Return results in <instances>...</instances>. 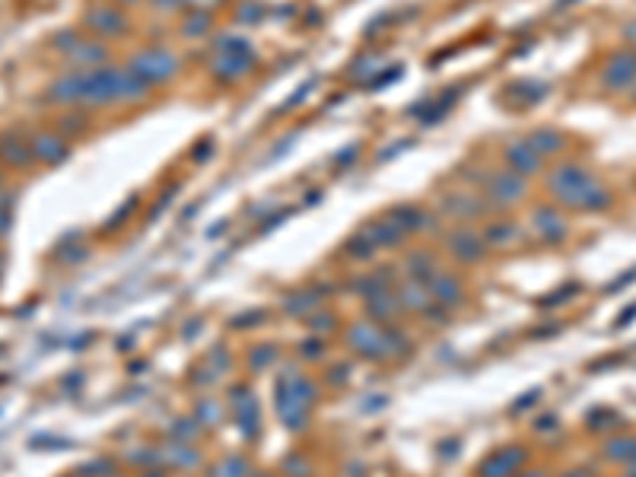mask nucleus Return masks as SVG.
I'll return each mask as SVG.
<instances>
[{"label":"nucleus","mask_w":636,"mask_h":477,"mask_svg":"<svg viewBox=\"0 0 636 477\" xmlns=\"http://www.w3.org/2000/svg\"><path fill=\"white\" fill-rule=\"evenodd\" d=\"M274 360V347H258L255 353H251V369H264V363Z\"/></svg>","instance_id":"nucleus-18"},{"label":"nucleus","mask_w":636,"mask_h":477,"mask_svg":"<svg viewBox=\"0 0 636 477\" xmlns=\"http://www.w3.org/2000/svg\"><path fill=\"white\" fill-rule=\"evenodd\" d=\"M490 242H509L506 235H512V226H506V223H499V226H490Z\"/></svg>","instance_id":"nucleus-20"},{"label":"nucleus","mask_w":636,"mask_h":477,"mask_svg":"<svg viewBox=\"0 0 636 477\" xmlns=\"http://www.w3.org/2000/svg\"><path fill=\"white\" fill-rule=\"evenodd\" d=\"M350 347L357 353H363V357H373V360H379V357L388 353L385 334H382L379 328H373L369 322H360V325L350 328Z\"/></svg>","instance_id":"nucleus-3"},{"label":"nucleus","mask_w":636,"mask_h":477,"mask_svg":"<svg viewBox=\"0 0 636 477\" xmlns=\"http://www.w3.org/2000/svg\"><path fill=\"white\" fill-rule=\"evenodd\" d=\"M449 245L462 261H477V258H484V251H487V245L481 242L474 233H455L449 239Z\"/></svg>","instance_id":"nucleus-6"},{"label":"nucleus","mask_w":636,"mask_h":477,"mask_svg":"<svg viewBox=\"0 0 636 477\" xmlns=\"http://www.w3.org/2000/svg\"><path fill=\"white\" fill-rule=\"evenodd\" d=\"M105 51L99 48V45H83L80 51H74V61L76 64H99V57H102Z\"/></svg>","instance_id":"nucleus-17"},{"label":"nucleus","mask_w":636,"mask_h":477,"mask_svg":"<svg viewBox=\"0 0 636 477\" xmlns=\"http://www.w3.org/2000/svg\"><path fill=\"white\" fill-rule=\"evenodd\" d=\"M32 146H35V153H39L42 159H48V163H55V159L67 156V146H64V140L55 137V134H39Z\"/></svg>","instance_id":"nucleus-8"},{"label":"nucleus","mask_w":636,"mask_h":477,"mask_svg":"<svg viewBox=\"0 0 636 477\" xmlns=\"http://www.w3.org/2000/svg\"><path fill=\"white\" fill-rule=\"evenodd\" d=\"M551 185H553V194H557L563 204H569V207H604V204H608L604 188L579 166L557 169Z\"/></svg>","instance_id":"nucleus-1"},{"label":"nucleus","mask_w":636,"mask_h":477,"mask_svg":"<svg viewBox=\"0 0 636 477\" xmlns=\"http://www.w3.org/2000/svg\"><path fill=\"white\" fill-rule=\"evenodd\" d=\"M522 477H544V474H541V471H525Z\"/></svg>","instance_id":"nucleus-23"},{"label":"nucleus","mask_w":636,"mask_h":477,"mask_svg":"<svg viewBox=\"0 0 636 477\" xmlns=\"http://www.w3.org/2000/svg\"><path fill=\"white\" fill-rule=\"evenodd\" d=\"M0 156L4 159H13V166H29V146H22L20 140H0Z\"/></svg>","instance_id":"nucleus-12"},{"label":"nucleus","mask_w":636,"mask_h":477,"mask_svg":"<svg viewBox=\"0 0 636 477\" xmlns=\"http://www.w3.org/2000/svg\"><path fill=\"white\" fill-rule=\"evenodd\" d=\"M303 353H309V357H318V353H322V344H303Z\"/></svg>","instance_id":"nucleus-21"},{"label":"nucleus","mask_w":636,"mask_h":477,"mask_svg":"<svg viewBox=\"0 0 636 477\" xmlns=\"http://www.w3.org/2000/svg\"><path fill=\"white\" fill-rule=\"evenodd\" d=\"M567 477H588V471H569Z\"/></svg>","instance_id":"nucleus-22"},{"label":"nucleus","mask_w":636,"mask_h":477,"mask_svg":"<svg viewBox=\"0 0 636 477\" xmlns=\"http://www.w3.org/2000/svg\"><path fill=\"white\" fill-rule=\"evenodd\" d=\"M315 303H318V293H312V290H299L296 296H290L284 305H286V312H296V315H303V312H309Z\"/></svg>","instance_id":"nucleus-14"},{"label":"nucleus","mask_w":636,"mask_h":477,"mask_svg":"<svg viewBox=\"0 0 636 477\" xmlns=\"http://www.w3.org/2000/svg\"><path fill=\"white\" fill-rule=\"evenodd\" d=\"M408 270L414 274V280H427L433 274V258L423 251V255H410L408 258Z\"/></svg>","instance_id":"nucleus-15"},{"label":"nucleus","mask_w":636,"mask_h":477,"mask_svg":"<svg viewBox=\"0 0 636 477\" xmlns=\"http://www.w3.org/2000/svg\"><path fill=\"white\" fill-rule=\"evenodd\" d=\"M493 198H499V201H516V198H522V181L516 179V175H503V179H493Z\"/></svg>","instance_id":"nucleus-11"},{"label":"nucleus","mask_w":636,"mask_h":477,"mask_svg":"<svg viewBox=\"0 0 636 477\" xmlns=\"http://www.w3.org/2000/svg\"><path fill=\"white\" fill-rule=\"evenodd\" d=\"M86 22H90L92 29H99V32H121V29H125V20H121L115 10H102V7H99L92 16H86Z\"/></svg>","instance_id":"nucleus-9"},{"label":"nucleus","mask_w":636,"mask_h":477,"mask_svg":"<svg viewBox=\"0 0 636 477\" xmlns=\"http://www.w3.org/2000/svg\"><path fill=\"white\" fill-rule=\"evenodd\" d=\"M125 92V74L118 70H92V74L80 76V99L86 102H109V99H121Z\"/></svg>","instance_id":"nucleus-2"},{"label":"nucleus","mask_w":636,"mask_h":477,"mask_svg":"<svg viewBox=\"0 0 636 477\" xmlns=\"http://www.w3.org/2000/svg\"><path fill=\"white\" fill-rule=\"evenodd\" d=\"M175 57L169 51H144V55L134 61V74L144 76V80H166V76L175 74Z\"/></svg>","instance_id":"nucleus-4"},{"label":"nucleus","mask_w":636,"mask_h":477,"mask_svg":"<svg viewBox=\"0 0 636 477\" xmlns=\"http://www.w3.org/2000/svg\"><path fill=\"white\" fill-rule=\"evenodd\" d=\"M509 163H512V169L516 172H534L538 169V156H534L528 146H522V144H516V146H509Z\"/></svg>","instance_id":"nucleus-10"},{"label":"nucleus","mask_w":636,"mask_h":477,"mask_svg":"<svg viewBox=\"0 0 636 477\" xmlns=\"http://www.w3.org/2000/svg\"><path fill=\"white\" fill-rule=\"evenodd\" d=\"M522 462H525L522 449H499L497 455L481 464V477H509L522 468Z\"/></svg>","instance_id":"nucleus-5"},{"label":"nucleus","mask_w":636,"mask_h":477,"mask_svg":"<svg viewBox=\"0 0 636 477\" xmlns=\"http://www.w3.org/2000/svg\"><path fill=\"white\" fill-rule=\"evenodd\" d=\"M401 299L410 305V309H423V312H427V309H429V299H433V293H429L423 284H410L408 290H401Z\"/></svg>","instance_id":"nucleus-13"},{"label":"nucleus","mask_w":636,"mask_h":477,"mask_svg":"<svg viewBox=\"0 0 636 477\" xmlns=\"http://www.w3.org/2000/svg\"><path fill=\"white\" fill-rule=\"evenodd\" d=\"M433 299H439L443 305H455L462 299V284H458L455 277H436L433 280Z\"/></svg>","instance_id":"nucleus-7"},{"label":"nucleus","mask_w":636,"mask_h":477,"mask_svg":"<svg viewBox=\"0 0 636 477\" xmlns=\"http://www.w3.org/2000/svg\"><path fill=\"white\" fill-rule=\"evenodd\" d=\"M608 455L614 458H636V439H614L608 445Z\"/></svg>","instance_id":"nucleus-16"},{"label":"nucleus","mask_w":636,"mask_h":477,"mask_svg":"<svg viewBox=\"0 0 636 477\" xmlns=\"http://www.w3.org/2000/svg\"><path fill=\"white\" fill-rule=\"evenodd\" d=\"M198 414H201L204 423H216V420H220V408H214L210 401H201V404H198Z\"/></svg>","instance_id":"nucleus-19"}]
</instances>
